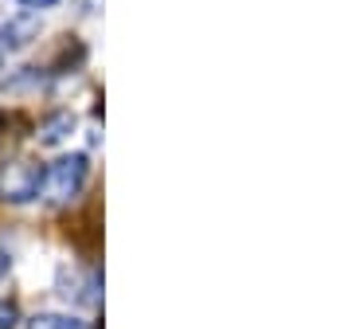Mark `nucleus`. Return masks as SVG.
Listing matches in <instances>:
<instances>
[{"mask_svg": "<svg viewBox=\"0 0 352 329\" xmlns=\"http://www.w3.org/2000/svg\"><path fill=\"white\" fill-rule=\"evenodd\" d=\"M82 184H87V157L75 153V157H59L55 164L43 169L39 192H43V200H51V204H67L82 192Z\"/></svg>", "mask_w": 352, "mask_h": 329, "instance_id": "nucleus-1", "label": "nucleus"}, {"mask_svg": "<svg viewBox=\"0 0 352 329\" xmlns=\"http://www.w3.org/2000/svg\"><path fill=\"white\" fill-rule=\"evenodd\" d=\"M39 184H43V169L32 161H20L8 169V177H4V200L12 204H24L32 196H39Z\"/></svg>", "mask_w": 352, "mask_h": 329, "instance_id": "nucleus-2", "label": "nucleus"}, {"mask_svg": "<svg viewBox=\"0 0 352 329\" xmlns=\"http://www.w3.org/2000/svg\"><path fill=\"white\" fill-rule=\"evenodd\" d=\"M39 32V20H12V24H4V32H0V47H20V43H28V39Z\"/></svg>", "mask_w": 352, "mask_h": 329, "instance_id": "nucleus-3", "label": "nucleus"}, {"mask_svg": "<svg viewBox=\"0 0 352 329\" xmlns=\"http://www.w3.org/2000/svg\"><path fill=\"white\" fill-rule=\"evenodd\" d=\"M28 329H90V321L71 314H36L28 321Z\"/></svg>", "mask_w": 352, "mask_h": 329, "instance_id": "nucleus-4", "label": "nucleus"}, {"mask_svg": "<svg viewBox=\"0 0 352 329\" xmlns=\"http://www.w3.org/2000/svg\"><path fill=\"white\" fill-rule=\"evenodd\" d=\"M67 129H75V118H71V114H55L51 122H43V129H39V141L55 145V141L67 138Z\"/></svg>", "mask_w": 352, "mask_h": 329, "instance_id": "nucleus-5", "label": "nucleus"}, {"mask_svg": "<svg viewBox=\"0 0 352 329\" xmlns=\"http://www.w3.org/2000/svg\"><path fill=\"white\" fill-rule=\"evenodd\" d=\"M16 326H20V306L0 294V329H16Z\"/></svg>", "mask_w": 352, "mask_h": 329, "instance_id": "nucleus-6", "label": "nucleus"}, {"mask_svg": "<svg viewBox=\"0 0 352 329\" xmlns=\"http://www.w3.org/2000/svg\"><path fill=\"white\" fill-rule=\"evenodd\" d=\"M20 4H28V8H51V4H59V0H20Z\"/></svg>", "mask_w": 352, "mask_h": 329, "instance_id": "nucleus-7", "label": "nucleus"}, {"mask_svg": "<svg viewBox=\"0 0 352 329\" xmlns=\"http://www.w3.org/2000/svg\"><path fill=\"white\" fill-rule=\"evenodd\" d=\"M4 270H8V255L0 251V275H4Z\"/></svg>", "mask_w": 352, "mask_h": 329, "instance_id": "nucleus-8", "label": "nucleus"}]
</instances>
